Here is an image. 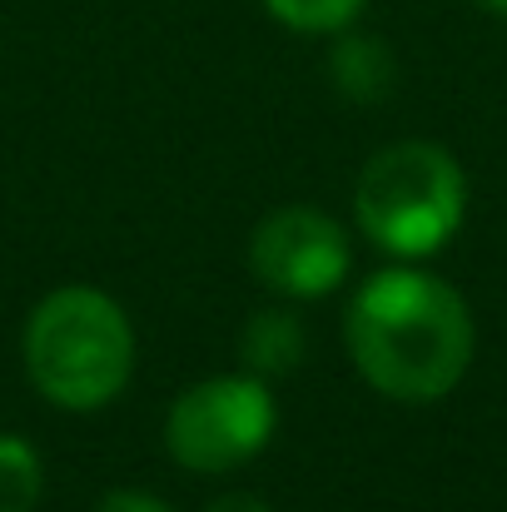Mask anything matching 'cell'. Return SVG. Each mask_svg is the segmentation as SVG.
I'll list each match as a JSON object with an SVG mask.
<instances>
[{"instance_id": "8fae6325", "label": "cell", "mask_w": 507, "mask_h": 512, "mask_svg": "<svg viewBox=\"0 0 507 512\" xmlns=\"http://www.w3.org/2000/svg\"><path fill=\"white\" fill-rule=\"evenodd\" d=\"M204 512H269L254 493H229V498H214Z\"/></svg>"}, {"instance_id": "7c38bea8", "label": "cell", "mask_w": 507, "mask_h": 512, "mask_svg": "<svg viewBox=\"0 0 507 512\" xmlns=\"http://www.w3.org/2000/svg\"><path fill=\"white\" fill-rule=\"evenodd\" d=\"M488 10H498V15H507V0H483Z\"/></svg>"}, {"instance_id": "ba28073f", "label": "cell", "mask_w": 507, "mask_h": 512, "mask_svg": "<svg viewBox=\"0 0 507 512\" xmlns=\"http://www.w3.org/2000/svg\"><path fill=\"white\" fill-rule=\"evenodd\" d=\"M40 503V458L30 443L0 433V512H30Z\"/></svg>"}, {"instance_id": "52a82bcc", "label": "cell", "mask_w": 507, "mask_h": 512, "mask_svg": "<svg viewBox=\"0 0 507 512\" xmlns=\"http://www.w3.org/2000/svg\"><path fill=\"white\" fill-rule=\"evenodd\" d=\"M393 75H398V70H393V55H388L383 40H373V35H348V40H338L334 80L348 100L368 105V100L388 95V90H393Z\"/></svg>"}, {"instance_id": "30bf717a", "label": "cell", "mask_w": 507, "mask_h": 512, "mask_svg": "<svg viewBox=\"0 0 507 512\" xmlns=\"http://www.w3.org/2000/svg\"><path fill=\"white\" fill-rule=\"evenodd\" d=\"M95 512H174L169 503H160L155 493H135V488H120V493H105Z\"/></svg>"}, {"instance_id": "277c9868", "label": "cell", "mask_w": 507, "mask_h": 512, "mask_svg": "<svg viewBox=\"0 0 507 512\" xmlns=\"http://www.w3.org/2000/svg\"><path fill=\"white\" fill-rule=\"evenodd\" d=\"M274 433V393L259 373H219L174 398L165 443L189 473H229Z\"/></svg>"}, {"instance_id": "6da1fadb", "label": "cell", "mask_w": 507, "mask_h": 512, "mask_svg": "<svg viewBox=\"0 0 507 512\" xmlns=\"http://www.w3.org/2000/svg\"><path fill=\"white\" fill-rule=\"evenodd\" d=\"M343 339L378 393L433 403L453 393L473 363V314L448 279L423 269H383L348 304Z\"/></svg>"}, {"instance_id": "8992f818", "label": "cell", "mask_w": 507, "mask_h": 512, "mask_svg": "<svg viewBox=\"0 0 507 512\" xmlns=\"http://www.w3.org/2000/svg\"><path fill=\"white\" fill-rule=\"evenodd\" d=\"M244 363L259 373V378H269V373H289L299 358H304V329H299V319L289 314V309H264V314H254L249 324H244Z\"/></svg>"}, {"instance_id": "7a4b0ae2", "label": "cell", "mask_w": 507, "mask_h": 512, "mask_svg": "<svg viewBox=\"0 0 507 512\" xmlns=\"http://www.w3.org/2000/svg\"><path fill=\"white\" fill-rule=\"evenodd\" d=\"M30 383L60 408H105L135 368V334L125 309L85 284L55 289L25 324Z\"/></svg>"}, {"instance_id": "5b68a950", "label": "cell", "mask_w": 507, "mask_h": 512, "mask_svg": "<svg viewBox=\"0 0 507 512\" xmlns=\"http://www.w3.org/2000/svg\"><path fill=\"white\" fill-rule=\"evenodd\" d=\"M254 274L284 299H319L334 294L348 274V234L324 209L289 204L274 209L249 244Z\"/></svg>"}, {"instance_id": "3957f363", "label": "cell", "mask_w": 507, "mask_h": 512, "mask_svg": "<svg viewBox=\"0 0 507 512\" xmlns=\"http://www.w3.org/2000/svg\"><path fill=\"white\" fill-rule=\"evenodd\" d=\"M353 214H358V229L383 254L428 259L458 234L468 214L463 165L433 140L388 145L358 174Z\"/></svg>"}, {"instance_id": "9c48e42d", "label": "cell", "mask_w": 507, "mask_h": 512, "mask_svg": "<svg viewBox=\"0 0 507 512\" xmlns=\"http://www.w3.org/2000/svg\"><path fill=\"white\" fill-rule=\"evenodd\" d=\"M269 15L299 35H329V30H343L358 20V10L368 0H264Z\"/></svg>"}]
</instances>
